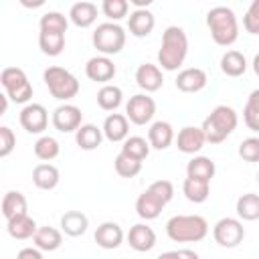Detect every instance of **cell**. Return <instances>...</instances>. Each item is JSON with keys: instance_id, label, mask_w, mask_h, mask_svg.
<instances>
[{"instance_id": "obj_1", "label": "cell", "mask_w": 259, "mask_h": 259, "mask_svg": "<svg viewBox=\"0 0 259 259\" xmlns=\"http://www.w3.org/2000/svg\"><path fill=\"white\" fill-rule=\"evenodd\" d=\"M188 55V36L182 26H168L162 34V45L158 51V67L164 71H178Z\"/></svg>"}, {"instance_id": "obj_2", "label": "cell", "mask_w": 259, "mask_h": 259, "mask_svg": "<svg viewBox=\"0 0 259 259\" xmlns=\"http://www.w3.org/2000/svg\"><path fill=\"white\" fill-rule=\"evenodd\" d=\"M174 186L170 180H156L152 182L136 200V212L144 221H154L160 217L164 206L172 200Z\"/></svg>"}, {"instance_id": "obj_3", "label": "cell", "mask_w": 259, "mask_h": 259, "mask_svg": "<svg viewBox=\"0 0 259 259\" xmlns=\"http://www.w3.org/2000/svg\"><path fill=\"white\" fill-rule=\"evenodd\" d=\"M206 26L219 47H231L239 38V20L233 8L214 6L206 12Z\"/></svg>"}, {"instance_id": "obj_4", "label": "cell", "mask_w": 259, "mask_h": 259, "mask_svg": "<svg viewBox=\"0 0 259 259\" xmlns=\"http://www.w3.org/2000/svg\"><path fill=\"white\" fill-rule=\"evenodd\" d=\"M166 235L174 243H198L208 235V223L200 214H176L168 219Z\"/></svg>"}, {"instance_id": "obj_5", "label": "cell", "mask_w": 259, "mask_h": 259, "mask_svg": "<svg viewBox=\"0 0 259 259\" xmlns=\"http://www.w3.org/2000/svg\"><path fill=\"white\" fill-rule=\"evenodd\" d=\"M239 123V115L231 105H217L202 121V132L208 144H221L225 142Z\"/></svg>"}, {"instance_id": "obj_6", "label": "cell", "mask_w": 259, "mask_h": 259, "mask_svg": "<svg viewBox=\"0 0 259 259\" xmlns=\"http://www.w3.org/2000/svg\"><path fill=\"white\" fill-rule=\"evenodd\" d=\"M42 81H45L49 93H51L55 99L65 101V103H67L69 99L77 97V93H79V89H81L79 79H77L71 71H67L65 67H59V65H53V67L45 69Z\"/></svg>"}, {"instance_id": "obj_7", "label": "cell", "mask_w": 259, "mask_h": 259, "mask_svg": "<svg viewBox=\"0 0 259 259\" xmlns=\"http://www.w3.org/2000/svg\"><path fill=\"white\" fill-rule=\"evenodd\" d=\"M125 38H127V34H125V28L121 24H117V22H101L93 30L91 42H93V47L97 49L99 55L111 57V55L121 53V49L125 47Z\"/></svg>"}, {"instance_id": "obj_8", "label": "cell", "mask_w": 259, "mask_h": 259, "mask_svg": "<svg viewBox=\"0 0 259 259\" xmlns=\"http://www.w3.org/2000/svg\"><path fill=\"white\" fill-rule=\"evenodd\" d=\"M0 83H2V87H4V91H6V95H8L10 101L24 103V105L30 103L32 85H30L26 73L20 67H6V69H2Z\"/></svg>"}, {"instance_id": "obj_9", "label": "cell", "mask_w": 259, "mask_h": 259, "mask_svg": "<svg viewBox=\"0 0 259 259\" xmlns=\"http://www.w3.org/2000/svg\"><path fill=\"white\" fill-rule=\"evenodd\" d=\"M212 237H214L217 245H221L225 249H233V247H237V245L243 243V239H245V227H243L241 219L223 217V219H219L214 223Z\"/></svg>"}, {"instance_id": "obj_10", "label": "cell", "mask_w": 259, "mask_h": 259, "mask_svg": "<svg viewBox=\"0 0 259 259\" xmlns=\"http://www.w3.org/2000/svg\"><path fill=\"white\" fill-rule=\"evenodd\" d=\"M156 115V101L148 93H136L125 103V117L134 125H146Z\"/></svg>"}, {"instance_id": "obj_11", "label": "cell", "mask_w": 259, "mask_h": 259, "mask_svg": "<svg viewBox=\"0 0 259 259\" xmlns=\"http://www.w3.org/2000/svg\"><path fill=\"white\" fill-rule=\"evenodd\" d=\"M83 113H81V109L77 107V105H73V103H63V105H59L55 111H53V115H51V123H53V127L57 130V132H61V134H71V132H77L83 123Z\"/></svg>"}, {"instance_id": "obj_12", "label": "cell", "mask_w": 259, "mask_h": 259, "mask_svg": "<svg viewBox=\"0 0 259 259\" xmlns=\"http://www.w3.org/2000/svg\"><path fill=\"white\" fill-rule=\"evenodd\" d=\"M18 121L28 134H42L49 125V111L42 103H28L20 109Z\"/></svg>"}, {"instance_id": "obj_13", "label": "cell", "mask_w": 259, "mask_h": 259, "mask_svg": "<svg viewBox=\"0 0 259 259\" xmlns=\"http://www.w3.org/2000/svg\"><path fill=\"white\" fill-rule=\"evenodd\" d=\"M176 89L182 93H198L206 87L208 77L200 67H186L176 75Z\"/></svg>"}, {"instance_id": "obj_14", "label": "cell", "mask_w": 259, "mask_h": 259, "mask_svg": "<svg viewBox=\"0 0 259 259\" xmlns=\"http://www.w3.org/2000/svg\"><path fill=\"white\" fill-rule=\"evenodd\" d=\"M85 75L91 79V81H97V83H103L107 85L113 77H115V65L109 57H103V55H95L87 61L85 65Z\"/></svg>"}, {"instance_id": "obj_15", "label": "cell", "mask_w": 259, "mask_h": 259, "mask_svg": "<svg viewBox=\"0 0 259 259\" xmlns=\"http://www.w3.org/2000/svg\"><path fill=\"white\" fill-rule=\"evenodd\" d=\"M93 239H95L97 247L111 251V249H117V247L123 243L125 235H123V229H121L117 223H113V221H105V223H101V225L95 229Z\"/></svg>"}, {"instance_id": "obj_16", "label": "cell", "mask_w": 259, "mask_h": 259, "mask_svg": "<svg viewBox=\"0 0 259 259\" xmlns=\"http://www.w3.org/2000/svg\"><path fill=\"white\" fill-rule=\"evenodd\" d=\"M204 144H206L204 132L202 127H196V125H184L176 136V148L182 154H196L202 150Z\"/></svg>"}, {"instance_id": "obj_17", "label": "cell", "mask_w": 259, "mask_h": 259, "mask_svg": "<svg viewBox=\"0 0 259 259\" xmlns=\"http://www.w3.org/2000/svg\"><path fill=\"white\" fill-rule=\"evenodd\" d=\"M127 245L134 249V251H138V253H146V251H152L154 247H156V233H154V229L150 227V225H146V223H138V225H134L132 229H130V233H127Z\"/></svg>"}, {"instance_id": "obj_18", "label": "cell", "mask_w": 259, "mask_h": 259, "mask_svg": "<svg viewBox=\"0 0 259 259\" xmlns=\"http://www.w3.org/2000/svg\"><path fill=\"white\" fill-rule=\"evenodd\" d=\"M136 83L140 89H144L146 93H154L164 85V75L162 69L154 63H142L136 69Z\"/></svg>"}, {"instance_id": "obj_19", "label": "cell", "mask_w": 259, "mask_h": 259, "mask_svg": "<svg viewBox=\"0 0 259 259\" xmlns=\"http://www.w3.org/2000/svg\"><path fill=\"white\" fill-rule=\"evenodd\" d=\"M156 26V16L152 10L142 8V10H134L127 16V30L130 34H134L136 38H144L148 36Z\"/></svg>"}, {"instance_id": "obj_20", "label": "cell", "mask_w": 259, "mask_h": 259, "mask_svg": "<svg viewBox=\"0 0 259 259\" xmlns=\"http://www.w3.org/2000/svg\"><path fill=\"white\" fill-rule=\"evenodd\" d=\"M103 136L109 142H125L130 138V119L123 113H109L103 121Z\"/></svg>"}, {"instance_id": "obj_21", "label": "cell", "mask_w": 259, "mask_h": 259, "mask_svg": "<svg viewBox=\"0 0 259 259\" xmlns=\"http://www.w3.org/2000/svg\"><path fill=\"white\" fill-rule=\"evenodd\" d=\"M59 180H61V174H59V168L53 166L51 162H40L32 168V182L36 188L40 190H53L59 186Z\"/></svg>"}, {"instance_id": "obj_22", "label": "cell", "mask_w": 259, "mask_h": 259, "mask_svg": "<svg viewBox=\"0 0 259 259\" xmlns=\"http://www.w3.org/2000/svg\"><path fill=\"white\" fill-rule=\"evenodd\" d=\"M148 142L154 150H166L174 142V127L170 121H154L148 130Z\"/></svg>"}, {"instance_id": "obj_23", "label": "cell", "mask_w": 259, "mask_h": 259, "mask_svg": "<svg viewBox=\"0 0 259 259\" xmlns=\"http://www.w3.org/2000/svg\"><path fill=\"white\" fill-rule=\"evenodd\" d=\"M6 231L12 239L16 241H26V239H32L34 233L38 231V225L32 217L28 214H20V217H14L10 221H6Z\"/></svg>"}, {"instance_id": "obj_24", "label": "cell", "mask_w": 259, "mask_h": 259, "mask_svg": "<svg viewBox=\"0 0 259 259\" xmlns=\"http://www.w3.org/2000/svg\"><path fill=\"white\" fill-rule=\"evenodd\" d=\"M69 20L79 28H89L97 20V4L93 2H75L69 10Z\"/></svg>"}, {"instance_id": "obj_25", "label": "cell", "mask_w": 259, "mask_h": 259, "mask_svg": "<svg viewBox=\"0 0 259 259\" xmlns=\"http://www.w3.org/2000/svg\"><path fill=\"white\" fill-rule=\"evenodd\" d=\"M103 130L101 127H97L95 123H83L77 132H75V142H77V146L81 148V150H85V152H91V150H95V148H99L101 146V142H103Z\"/></svg>"}, {"instance_id": "obj_26", "label": "cell", "mask_w": 259, "mask_h": 259, "mask_svg": "<svg viewBox=\"0 0 259 259\" xmlns=\"http://www.w3.org/2000/svg\"><path fill=\"white\" fill-rule=\"evenodd\" d=\"M87 227H89V219L81 210H67L61 217V231L67 237H81L87 233Z\"/></svg>"}, {"instance_id": "obj_27", "label": "cell", "mask_w": 259, "mask_h": 259, "mask_svg": "<svg viewBox=\"0 0 259 259\" xmlns=\"http://www.w3.org/2000/svg\"><path fill=\"white\" fill-rule=\"evenodd\" d=\"M26 210H28V202L20 190H8L2 196V214L6 221L20 217V214H28Z\"/></svg>"}, {"instance_id": "obj_28", "label": "cell", "mask_w": 259, "mask_h": 259, "mask_svg": "<svg viewBox=\"0 0 259 259\" xmlns=\"http://www.w3.org/2000/svg\"><path fill=\"white\" fill-rule=\"evenodd\" d=\"M32 243L40 251H57L63 245V231L55 227H38V231L32 237Z\"/></svg>"}, {"instance_id": "obj_29", "label": "cell", "mask_w": 259, "mask_h": 259, "mask_svg": "<svg viewBox=\"0 0 259 259\" xmlns=\"http://www.w3.org/2000/svg\"><path fill=\"white\" fill-rule=\"evenodd\" d=\"M214 172H217V166L210 158L206 156H194L192 160H188L186 164V176L188 178H198V180H206L210 182L214 178Z\"/></svg>"}, {"instance_id": "obj_30", "label": "cell", "mask_w": 259, "mask_h": 259, "mask_svg": "<svg viewBox=\"0 0 259 259\" xmlns=\"http://www.w3.org/2000/svg\"><path fill=\"white\" fill-rule=\"evenodd\" d=\"M38 47L49 57H59L65 49V32L55 30H40L38 32Z\"/></svg>"}, {"instance_id": "obj_31", "label": "cell", "mask_w": 259, "mask_h": 259, "mask_svg": "<svg viewBox=\"0 0 259 259\" xmlns=\"http://www.w3.org/2000/svg\"><path fill=\"white\" fill-rule=\"evenodd\" d=\"M123 101V91L117 87V85H101L99 91H97V105L103 109V111H115Z\"/></svg>"}, {"instance_id": "obj_32", "label": "cell", "mask_w": 259, "mask_h": 259, "mask_svg": "<svg viewBox=\"0 0 259 259\" xmlns=\"http://www.w3.org/2000/svg\"><path fill=\"white\" fill-rule=\"evenodd\" d=\"M182 192H184V196L190 200V202H194V204H200V202H204L206 198H208V194H210V182H206V180H198V178H184V182H182Z\"/></svg>"}, {"instance_id": "obj_33", "label": "cell", "mask_w": 259, "mask_h": 259, "mask_svg": "<svg viewBox=\"0 0 259 259\" xmlns=\"http://www.w3.org/2000/svg\"><path fill=\"white\" fill-rule=\"evenodd\" d=\"M235 210L241 221H259V194L255 192L241 194L237 198Z\"/></svg>"}, {"instance_id": "obj_34", "label": "cell", "mask_w": 259, "mask_h": 259, "mask_svg": "<svg viewBox=\"0 0 259 259\" xmlns=\"http://www.w3.org/2000/svg\"><path fill=\"white\" fill-rule=\"evenodd\" d=\"M221 71L227 77H241L247 71V59L239 51H227L221 57Z\"/></svg>"}, {"instance_id": "obj_35", "label": "cell", "mask_w": 259, "mask_h": 259, "mask_svg": "<svg viewBox=\"0 0 259 259\" xmlns=\"http://www.w3.org/2000/svg\"><path fill=\"white\" fill-rule=\"evenodd\" d=\"M150 150H152L150 142H148L146 138H142V136H130V138L121 144V154L134 158V160H138V162L146 160L148 154H150Z\"/></svg>"}, {"instance_id": "obj_36", "label": "cell", "mask_w": 259, "mask_h": 259, "mask_svg": "<svg viewBox=\"0 0 259 259\" xmlns=\"http://www.w3.org/2000/svg\"><path fill=\"white\" fill-rule=\"evenodd\" d=\"M243 121L251 132L259 134V89H253L243 107Z\"/></svg>"}, {"instance_id": "obj_37", "label": "cell", "mask_w": 259, "mask_h": 259, "mask_svg": "<svg viewBox=\"0 0 259 259\" xmlns=\"http://www.w3.org/2000/svg\"><path fill=\"white\" fill-rule=\"evenodd\" d=\"M61 152V146L57 142V138L53 136H40L36 142H34V156L42 162H51L59 156Z\"/></svg>"}, {"instance_id": "obj_38", "label": "cell", "mask_w": 259, "mask_h": 259, "mask_svg": "<svg viewBox=\"0 0 259 259\" xmlns=\"http://www.w3.org/2000/svg\"><path fill=\"white\" fill-rule=\"evenodd\" d=\"M38 28L40 30H55V32H67L69 28V18L59 12V10H49L40 16L38 20Z\"/></svg>"}, {"instance_id": "obj_39", "label": "cell", "mask_w": 259, "mask_h": 259, "mask_svg": "<svg viewBox=\"0 0 259 259\" xmlns=\"http://www.w3.org/2000/svg\"><path fill=\"white\" fill-rule=\"evenodd\" d=\"M113 168H115L117 176H121V178H134V176H138L142 172V162H138V160H134V158H130V156H125V154L119 152L115 156V160H113Z\"/></svg>"}, {"instance_id": "obj_40", "label": "cell", "mask_w": 259, "mask_h": 259, "mask_svg": "<svg viewBox=\"0 0 259 259\" xmlns=\"http://www.w3.org/2000/svg\"><path fill=\"white\" fill-rule=\"evenodd\" d=\"M101 12L109 18V22H117V20L127 16L130 2L127 0H103L101 2Z\"/></svg>"}, {"instance_id": "obj_41", "label": "cell", "mask_w": 259, "mask_h": 259, "mask_svg": "<svg viewBox=\"0 0 259 259\" xmlns=\"http://www.w3.org/2000/svg\"><path fill=\"white\" fill-rule=\"evenodd\" d=\"M239 156L245 160V162H259V136H251V138H245L241 144H239Z\"/></svg>"}, {"instance_id": "obj_42", "label": "cell", "mask_w": 259, "mask_h": 259, "mask_svg": "<svg viewBox=\"0 0 259 259\" xmlns=\"http://www.w3.org/2000/svg\"><path fill=\"white\" fill-rule=\"evenodd\" d=\"M243 26L249 34H259V0H253L243 16Z\"/></svg>"}, {"instance_id": "obj_43", "label": "cell", "mask_w": 259, "mask_h": 259, "mask_svg": "<svg viewBox=\"0 0 259 259\" xmlns=\"http://www.w3.org/2000/svg\"><path fill=\"white\" fill-rule=\"evenodd\" d=\"M16 148V136L8 125L0 127V158H8Z\"/></svg>"}, {"instance_id": "obj_44", "label": "cell", "mask_w": 259, "mask_h": 259, "mask_svg": "<svg viewBox=\"0 0 259 259\" xmlns=\"http://www.w3.org/2000/svg\"><path fill=\"white\" fill-rule=\"evenodd\" d=\"M156 259H200V255L192 249H176V251L160 253Z\"/></svg>"}, {"instance_id": "obj_45", "label": "cell", "mask_w": 259, "mask_h": 259, "mask_svg": "<svg viewBox=\"0 0 259 259\" xmlns=\"http://www.w3.org/2000/svg\"><path fill=\"white\" fill-rule=\"evenodd\" d=\"M16 259H42V251L36 247H24L18 251Z\"/></svg>"}, {"instance_id": "obj_46", "label": "cell", "mask_w": 259, "mask_h": 259, "mask_svg": "<svg viewBox=\"0 0 259 259\" xmlns=\"http://www.w3.org/2000/svg\"><path fill=\"white\" fill-rule=\"evenodd\" d=\"M130 4H134L136 10H142V8H148L152 4V0H130Z\"/></svg>"}, {"instance_id": "obj_47", "label": "cell", "mask_w": 259, "mask_h": 259, "mask_svg": "<svg viewBox=\"0 0 259 259\" xmlns=\"http://www.w3.org/2000/svg\"><path fill=\"white\" fill-rule=\"evenodd\" d=\"M8 109V95H0V115H4Z\"/></svg>"}, {"instance_id": "obj_48", "label": "cell", "mask_w": 259, "mask_h": 259, "mask_svg": "<svg viewBox=\"0 0 259 259\" xmlns=\"http://www.w3.org/2000/svg\"><path fill=\"white\" fill-rule=\"evenodd\" d=\"M253 71H255V75L259 77V53L253 57Z\"/></svg>"}, {"instance_id": "obj_49", "label": "cell", "mask_w": 259, "mask_h": 259, "mask_svg": "<svg viewBox=\"0 0 259 259\" xmlns=\"http://www.w3.org/2000/svg\"><path fill=\"white\" fill-rule=\"evenodd\" d=\"M257 182H259V172H257Z\"/></svg>"}]
</instances>
